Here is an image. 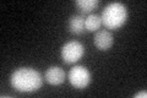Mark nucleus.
I'll use <instances>...</instances> for the list:
<instances>
[{"mask_svg":"<svg viewBox=\"0 0 147 98\" xmlns=\"http://www.w3.org/2000/svg\"><path fill=\"white\" fill-rule=\"evenodd\" d=\"M11 86L22 93L37 92L43 83V77L33 68H18L11 74Z\"/></svg>","mask_w":147,"mask_h":98,"instance_id":"obj_1","label":"nucleus"},{"mask_svg":"<svg viewBox=\"0 0 147 98\" xmlns=\"http://www.w3.org/2000/svg\"><path fill=\"white\" fill-rule=\"evenodd\" d=\"M102 23L108 30H118L125 25L127 20V10L126 6L121 3H109L103 9Z\"/></svg>","mask_w":147,"mask_h":98,"instance_id":"obj_2","label":"nucleus"},{"mask_svg":"<svg viewBox=\"0 0 147 98\" xmlns=\"http://www.w3.org/2000/svg\"><path fill=\"white\" fill-rule=\"evenodd\" d=\"M85 54V47L82 43L77 41H70L66 42L61 47L60 55L64 63L66 64H75L84 57Z\"/></svg>","mask_w":147,"mask_h":98,"instance_id":"obj_3","label":"nucleus"},{"mask_svg":"<svg viewBox=\"0 0 147 98\" xmlns=\"http://www.w3.org/2000/svg\"><path fill=\"white\" fill-rule=\"evenodd\" d=\"M69 81L76 90H84L91 82V72L84 65H76L69 71Z\"/></svg>","mask_w":147,"mask_h":98,"instance_id":"obj_4","label":"nucleus"},{"mask_svg":"<svg viewBox=\"0 0 147 98\" xmlns=\"http://www.w3.org/2000/svg\"><path fill=\"white\" fill-rule=\"evenodd\" d=\"M94 45L98 50H102V52H105L112 48V45L114 44V38L113 34L110 33L107 30H100L97 31V33L94 36Z\"/></svg>","mask_w":147,"mask_h":98,"instance_id":"obj_5","label":"nucleus"},{"mask_svg":"<svg viewBox=\"0 0 147 98\" xmlns=\"http://www.w3.org/2000/svg\"><path fill=\"white\" fill-rule=\"evenodd\" d=\"M65 71L60 66H49L45 70L44 78L48 83L53 86H59L65 81Z\"/></svg>","mask_w":147,"mask_h":98,"instance_id":"obj_6","label":"nucleus"},{"mask_svg":"<svg viewBox=\"0 0 147 98\" xmlns=\"http://www.w3.org/2000/svg\"><path fill=\"white\" fill-rule=\"evenodd\" d=\"M69 30L71 33L81 36L86 32L85 28V17L82 15H72L69 18Z\"/></svg>","mask_w":147,"mask_h":98,"instance_id":"obj_7","label":"nucleus"},{"mask_svg":"<svg viewBox=\"0 0 147 98\" xmlns=\"http://www.w3.org/2000/svg\"><path fill=\"white\" fill-rule=\"evenodd\" d=\"M75 5L82 14H90L97 9L99 1L98 0H77Z\"/></svg>","mask_w":147,"mask_h":98,"instance_id":"obj_8","label":"nucleus"},{"mask_svg":"<svg viewBox=\"0 0 147 98\" xmlns=\"http://www.w3.org/2000/svg\"><path fill=\"white\" fill-rule=\"evenodd\" d=\"M100 26H102V20H100V17L98 15L90 14V15L85 18V28H86V31H88V32L98 31Z\"/></svg>","mask_w":147,"mask_h":98,"instance_id":"obj_9","label":"nucleus"},{"mask_svg":"<svg viewBox=\"0 0 147 98\" xmlns=\"http://www.w3.org/2000/svg\"><path fill=\"white\" fill-rule=\"evenodd\" d=\"M134 97H135V98H139V97L146 98V97H147V92H146V91H141V92H139V93H136Z\"/></svg>","mask_w":147,"mask_h":98,"instance_id":"obj_10","label":"nucleus"}]
</instances>
